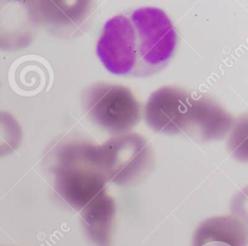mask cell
Wrapping results in <instances>:
<instances>
[{
  "mask_svg": "<svg viewBox=\"0 0 248 246\" xmlns=\"http://www.w3.org/2000/svg\"><path fill=\"white\" fill-rule=\"evenodd\" d=\"M53 173L56 194L76 210L80 211L108 192L97 145L91 142L73 140L63 143L56 153Z\"/></svg>",
  "mask_w": 248,
  "mask_h": 246,
  "instance_id": "6da1fadb",
  "label": "cell"
},
{
  "mask_svg": "<svg viewBox=\"0 0 248 246\" xmlns=\"http://www.w3.org/2000/svg\"><path fill=\"white\" fill-rule=\"evenodd\" d=\"M81 104L91 121L110 134H126L140 118V104L132 91L115 83L89 85L82 92Z\"/></svg>",
  "mask_w": 248,
  "mask_h": 246,
  "instance_id": "3957f363",
  "label": "cell"
},
{
  "mask_svg": "<svg viewBox=\"0 0 248 246\" xmlns=\"http://www.w3.org/2000/svg\"><path fill=\"white\" fill-rule=\"evenodd\" d=\"M116 206L108 192L100 195L80 210L82 230L95 246H112Z\"/></svg>",
  "mask_w": 248,
  "mask_h": 246,
  "instance_id": "30bf717a",
  "label": "cell"
},
{
  "mask_svg": "<svg viewBox=\"0 0 248 246\" xmlns=\"http://www.w3.org/2000/svg\"><path fill=\"white\" fill-rule=\"evenodd\" d=\"M92 3L88 1H27L33 23L54 29H78L89 15Z\"/></svg>",
  "mask_w": 248,
  "mask_h": 246,
  "instance_id": "ba28073f",
  "label": "cell"
},
{
  "mask_svg": "<svg viewBox=\"0 0 248 246\" xmlns=\"http://www.w3.org/2000/svg\"><path fill=\"white\" fill-rule=\"evenodd\" d=\"M23 9L24 1H0V48L13 49L28 44L27 24L32 20L27 6L25 14H22Z\"/></svg>",
  "mask_w": 248,
  "mask_h": 246,
  "instance_id": "8fae6325",
  "label": "cell"
},
{
  "mask_svg": "<svg viewBox=\"0 0 248 246\" xmlns=\"http://www.w3.org/2000/svg\"><path fill=\"white\" fill-rule=\"evenodd\" d=\"M21 140V128L9 112L0 110V157L15 152Z\"/></svg>",
  "mask_w": 248,
  "mask_h": 246,
  "instance_id": "7c38bea8",
  "label": "cell"
},
{
  "mask_svg": "<svg viewBox=\"0 0 248 246\" xmlns=\"http://www.w3.org/2000/svg\"><path fill=\"white\" fill-rule=\"evenodd\" d=\"M192 93L175 86H164L148 98L144 110L146 124L166 135L183 134Z\"/></svg>",
  "mask_w": 248,
  "mask_h": 246,
  "instance_id": "8992f818",
  "label": "cell"
},
{
  "mask_svg": "<svg viewBox=\"0 0 248 246\" xmlns=\"http://www.w3.org/2000/svg\"><path fill=\"white\" fill-rule=\"evenodd\" d=\"M96 53L110 74L133 76L137 63V39L129 14L113 15L105 22Z\"/></svg>",
  "mask_w": 248,
  "mask_h": 246,
  "instance_id": "5b68a950",
  "label": "cell"
},
{
  "mask_svg": "<svg viewBox=\"0 0 248 246\" xmlns=\"http://www.w3.org/2000/svg\"><path fill=\"white\" fill-rule=\"evenodd\" d=\"M246 223L232 215L210 217L195 230L192 246H247Z\"/></svg>",
  "mask_w": 248,
  "mask_h": 246,
  "instance_id": "9c48e42d",
  "label": "cell"
},
{
  "mask_svg": "<svg viewBox=\"0 0 248 246\" xmlns=\"http://www.w3.org/2000/svg\"><path fill=\"white\" fill-rule=\"evenodd\" d=\"M232 115L208 97L192 94L184 135L202 141L222 138L232 126Z\"/></svg>",
  "mask_w": 248,
  "mask_h": 246,
  "instance_id": "52a82bcc",
  "label": "cell"
},
{
  "mask_svg": "<svg viewBox=\"0 0 248 246\" xmlns=\"http://www.w3.org/2000/svg\"><path fill=\"white\" fill-rule=\"evenodd\" d=\"M99 164L108 182L130 185L151 169L153 156L143 137L122 134L97 145Z\"/></svg>",
  "mask_w": 248,
  "mask_h": 246,
  "instance_id": "277c9868",
  "label": "cell"
},
{
  "mask_svg": "<svg viewBox=\"0 0 248 246\" xmlns=\"http://www.w3.org/2000/svg\"><path fill=\"white\" fill-rule=\"evenodd\" d=\"M137 39V63L135 77H146L164 69L171 59L177 33L169 17L161 9L141 7L129 13Z\"/></svg>",
  "mask_w": 248,
  "mask_h": 246,
  "instance_id": "7a4b0ae2",
  "label": "cell"
}]
</instances>
